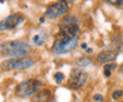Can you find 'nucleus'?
Wrapping results in <instances>:
<instances>
[{
  "mask_svg": "<svg viewBox=\"0 0 123 102\" xmlns=\"http://www.w3.org/2000/svg\"><path fill=\"white\" fill-rule=\"evenodd\" d=\"M116 67H117V65L116 64H114V63H111V64H105V66L103 67V70H104V74L106 77H110L111 76V74H112V71L113 70H115Z\"/></svg>",
  "mask_w": 123,
  "mask_h": 102,
  "instance_id": "nucleus-13",
  "label": "nucleus"
},
{
  "mask_svg": "<svg viewBox=\"0 0 123 102\" xmlns=\"http://www.w3.org/2000/svg\"><path fill=\"white\" fill-rule=\"evenodd\" d=\"M78 45V38L77 37L67 36L62 33H58L55 40L52 45V51L55 54H67L69 52L74 51L76 46Z\"/></svg>",
  "mask_w": 123,
  "mask_h": 102,
  "instance_id": "nucleus-2",
  "label": "nucleus"
},
{
  "mask_svg": "<svg viewBox=\"0 0 123 102\" xmlns=\"http://www.w3.org/2000/svg\"><path fill=\"white\" fill-rule=\"evenodd\" d=\"M92 52H93L92 48H87V53H92Z\"/></svg>",
  "mask_w": 123,
  "mask_h": 102,
  "instance_id": "nucleus-20",
  "label": "nucleus"
},
{
  "mask_svg": "<svg viewBox=\"0 0 123 102\" xmlns=\"http://www.w3.org/2000/svg\"><path fill=\"white\" fill-rule=\"evenodd\" d=\"M59 1H63V2H67V4H72L76 0H59Z\"/></svg>",
  "mask_w": 123,
  "mask_h": 102,
  "instance_id": "nucleus-18",
  "label": "nucleus"
},
{
  "mask_svg": "<svg viewBox=\"0 0 123 102\" xmlns=\"http://www.w3.org/2000/svg\"><path fill=\"white\" fill-rule=\"evenodd\" d=\"M31 52V46L23 40H9L0 44V54L4 56H24Z\"/></svg>",
  "mask_w": 123,
  "mask_h": 102,
  "instance_id": "nucleus-1",
  "label": "nucleus"
},
{
  "mask_svg": "<svg viewBox=\"0 0 123 102\" xmlns=\"http://www.w3.org/2000/svg\"><path fill=\"white\" fill-rule=\"evenodd\" d=\"M34 64V58L31 56H17L16 58H9L2 62L1 67L6 71L12 70H25Z\"/></svg>",
  "mask_w": 123,
  "mask_h": 102,
  "instance_id": "nucleus-4",
  "label": "nucleus"
},
{
  "mask_svg": "<svg viewBox=\"0 0 123 102\" xmlns=\"http://www.w3.org/2000/svg\"><path fill=\"white\" fill-rule=\"evenodd\" d=\"M69 10L67 2L63 1H58L55 4L50 5L45 11V17L48 19H58L64 14H67Z\"/></svg>",
  "mask_w": 123,
  "mask_h": 102,
  "instance_id": "nucleus-7",
  "label": "nucleus"
},
{
  "mask_svg": "<svg viewBox=\"0 0 123 102\" xmlns=\"http://www.w3.org/2000/svg\"><path fill=\"white\" fill-rule=\"evenodd\" d=\"M81 48L86 49V48H87V44H82V45H81Z\"/></svg>",
  "mask_w": 123,
  "mask_h": 102,
  "instance_id": "nucleus-19",
  "label": "nucleus"
},
{
  "mask_svg": "<svg viewBox=\"0 0 123 102\" xmlns=\"http://www.w3.org/2000/svg\"><path fill=\"white\" fill-rule=\"evenodd\" d=\"M50 101H51V91L50 90H43V91H38L36 94H34L31 102H50Z\"/></svg>",
  "mask_w": 123,
  "mask_h": 102,
  "instance_id": "nucleus-10",
  "label": "nucleus"
},
{
  "mask_svg": "<svg viewBox=\"0 0 123 102\" xmlns=\"http://www.w3.org/2000/svg\"><path fill=\"white\" fill-rule=\"evenodd\" d=\"M4 1H5V0H0V2H4Z\"/></svg>",
  "mask_w": 123,
  "mask_h": 102,
  "instance_id": "nucleus-23",
  "label": "nucleus"
},
{
  "mask_svg": "<svg viewBox=\"0 0 123 102\" xmlns=\"http://www.w3.org/2000/svg\"><path fill=\"white\" fill-rule=\"evenodd\" d=\"M120 53V47H113V48H108L105 51L101 52L98 56H97V61L99 63H108L112 62L116 58V56Z\"/></svg>",
  "mask_w": 123,
  "mask_h": 102,
  "instance_id": "nucleus-9",
  "label": "nucleus"
},
{
  "mask_svg": "<svg viewBox=\"0 0 123 102\" xmlns=\"http://www.w3.org/2000/svg\"><path fill=\"white\" fill-rule=\"evenodd\" d=\"M93 99L95 100V101H102V100H103V95L102 94H95L93 97Z\"/></svg>",
  "mask_w": 123,
  "mask_h": 102,
  "instance_id": "nucleus-17",
  "label": "nucleus"
},
{
  "mask_svg": "<svg viewBox=\"0 0 123 102\" xmlns=\"http://www.w3.org/2000/svg\"><path fill=\"white\" fill-rule=\"evenodd\" d=\"M104 1L110 5H112V6H116V7L123 6V0H104Z\"/></svg>",
  "mask_w": 123,
  "mask_h": 102,
  "instance_id": "nucleus-15",
  "label": "nucleus"
},
{
  "mask_svg": "<svg viewBox=\"0 0 123 102\" xmlns=\"http://www.w3.org/2000/svg\"><path fill=\"white\" fill-rule=\"evenodd\" d=\"M60 33L70 37H77L79 32V21L74 16H67L59 24Z\"/></svg>",
  "mask_w": 123,
  "mask_h": 102,
  "instance_id": "nucleus-5",
  "label": "nucleus"
},
{
  "mask_svg": "<svg viewBox=\"0 0 123 102\" xmlns=\"http://www.w3.org/2000/svg\"><path fill=\"white\" fill-rule=\"evenodd\" d=\"M123 95V92L121 91V90H117V91H114L113 92V94H112V97H113V99L114 100H119L121 97Z\"/></svg>",
  "mask_w": 123,
  "mask_h": 102,
  "instance_id": "nucleus-16",
  "label": "nucleus"
},
{
  "mask_svg": "<svg viewBox=\"0 0 123 102\" xmlns=\"http://www.w3.org/2000/svg\"><path fill=\"white\" fill-rule=\"evenodd\" d=\"M24 20H25V17L22 14H12L0 21V30L15 29L22 25Z\"/></svg>",
  "mask_w": 123,
  "mask_h": 102,
  "instance_id": "nucleus-8",
  "label": "nucleus"
},
{
  "mask_svg": "<svg viewBox=\"0 0 123 102\" xmlns=\"http://www.w3.org/2000/svg\"><path fill=\"white\" fill-rule=\"evenodd\" d=\"M54 80H55V82L58 84H61L62 83V81L64 80V74L61 72H58L54 74Z\"/></svg>",
  "mask_w": 123,
  "mask_h": 102,
  "instance_id": "nucleus-14",
  "label": "nucleus"
},
{
  "mask_svg": "<svg viewBox=\"0 0 123 102\" xmlns=\"http://www.w3.org/2000/svg\"><path fill=\"white\" fill-rule=\"evenodd\" d=\"M40 21H41V22H44V18H43V17H42V18L40 19Z\"/></svg>",
  "mask_w": 123,
  "mask_h": 102,
  "instance_id": "nucleus-21",
  "label": "nucleus"
},
{
  "mask_svg": "<svg viewBox=\"0 0 123 102\" xmlns=\"http://www.w3.org/2000/svg\"><path fill=\"white\" fill-rule=\"evenodd\" d=\"M76 64H77L79 67H86V66H88L92 64V59L88 57H86V56H82V57L77 58Z\"/></svg>",
  "mask_w": 123,
  "mask_h": 102,
  "instance_id": "nucleus-12",
  "label": "nucleus"
},
{
  "mask_svg": "<svg viewBox=\"0 0 123 102\" xmlns=\"http://www.w3.org/2000/svg\"><path fill=\"white\" fill-rule=\"evenodd\" d=\"M46 37L48 36H46V34H45L44 30H37V32L35 33V35L32 37V42H33L34 45H36V46H41V45L44 44Z\"/></svg>",
  "mask_w": 123,
  "mask_h": 102,
  "instance_id": "nucleus-11",
  "label": "nucleus"
},
{
  "mask_svg": "<svg viewBox=\"0 0 123 102\" xmlns=\"http://www.w3.org/2000/svg\"><path fill=\"white\" fill-rule=\"evenodd\" d=\"M42 83L36 79H30V80L23 81L22 83H19L16 86L15 93L19 98H30L36 94L38 91H41Z\"/></svg>",
  "mask_w": 123,
  "mask_h": 102,
  "instance_id": "nucleus-3",
  "label": "nucleus"
},
{
  "mask_svg": "<svg viewBox=\"0 0 123 102\" xmlns=\"http://www.w3.org/2000/svg\"><path fill=\"white\" fill-rule=\"evenodd\" d=\"M121 72L123 73V63H122V65H121Z\"/></svg>",
  "mask_w": 123,
  "mask_h": 102,
  "instance_id": "nucleus-22",
  "label": "nucleus"
},
{
  "mask_svg": "<svg viewBox=\"0 0 123 102\" xmlns=\"http://www.w3.org/2000/svg\"><path fill=\"white\" fill-rule=\"evenodd\" d=\"M88 80V74L80 69H74L71 70L70 76L68 80V86L71 90H79L81 89Z\"/></svg>",
  "mask_w": 123,
  "mask_h": 102,
  "instance_id": "nucleus-6",
  "label": "nucleus"
}]
</instances>
